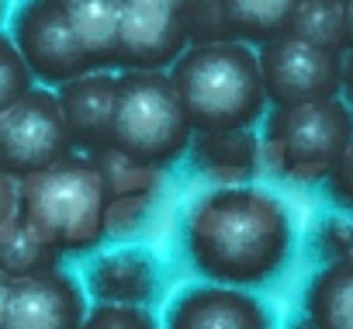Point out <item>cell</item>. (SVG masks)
Wrapping results in <instances>:
<instances>
[{"mask_svg": "<svg viewBox=\"0 0 353 329\" xmlns=\"http://www.w3.org/2000/svg\"><path fill=\"white\" fill-rule=\"evenodd\" d=\"M114 87L118 73L104 70H87L59 87V108L70 125L73 146L83 152H101L108 149L111 139V114H114Z\"/></svg>", "mask_w": 353, "mask_h": 329, "instance_id": "obj_12", "label": "cell"}, {"mask_svg": "<svg viewBox=\"0 0 353 329\" xmlns=\"http://www.w3.org/2000/svg\"><path fill=\"white\" fill-rule=\"evenodd\" d=\"M305 319L319 329H353V253L325 260L305 295Z\"/></svg>", "mask_w": 353, "mask_h": 329, "instance_id": "obj_15", "label": "cell"}, {"mask_svg": "<svg viewBox=\"0 0 353 329\" xmlns=\"http://www.w3.org/2000/svg\"><path fill=\"white\" fill-rule=\"evenodd\" d=\"M8 215H11V212H0V222H4V219H8Z\"/></svg>", "mask_w": 353, "mask_h": 329, "instance_id": "obj_29", "label": "cell"}, {"mask_svg": "<svg viewBox=\"0 0 353 329\" xmlns=\"http://www.w3.org/2000/svg\"><path fill=\"white\" fill-rule=\"evenodd\" d=\"M288 32L329 46V49H346L343 42V0H298L294 14L288 21Z\"/></svg>", "mask_w": 353, "mask_h": 329, "instance_id": "obj_19", "label": "cell"}, {"mask_svg": "<svg viewBox=\"0 0 353 329\" xmlns=\"http://www.w3.org/2000/svg\"><path fill=\"white\" fill-rule=\"evenodd\" d=\"M191 139L194 128L170 73L139 66L118 73L108 149L156 170L181 159Z\"/></svg>", "mask_w": 353, "mask_h": 329, "instance_id": "obj_4", "label": "cell"}, {"mask_svg": "<svg viewBox=\"0 0 353 329\" xmlns=\"http://www.w3.org/2000/svg\"><path fill=\"white\" fill-rule=\"evenodd\" d=\"M298 0H225V18L232 28V39H243L250 46L267 42L270 35L284 32Z\"/></svg>", "mask_w": 353, "mask_h": 329, "instance_id": "obj_18", "label": "cell"}, {"mask_svg": "<svg viewBox=\"0 0 353 329\" xmlns=\"http://www.w3.org/2000/svg\"><path fill=\"white\" fill-rule=\"evenodd\" d=\"M194 170L219 184H239L256 174L260 142L253 128H219V132H194L188 146Z\"/></svg>", "mask_w": 353, "mask_h": 329, "instance_id": "obj_14", "label": "cell"}, {"mask_svg": "<svg viewBox=\"0 0 353 329\" xmlns=\"http://www.w3.org/2000/svg\"><path fill=\"white\" fill-rule=\"evenodd\" d=\"M70 21L77 42L90 63V70H111L118 49V4L114 0H83L70 8Z\"/></svg>", "mask_w": 353, "mask_h": 329, "instance_id": "obj_16", "label": "cell"}, {"mask_svg": "<svg viewBox=\"0 0 353 329\" xmlns=\"http://www.w3.org/2000/svg\"><path fill=\"white\" fill-rule=\"evenodd\" d=\"M350 135L353 108L339 94L301 104H274L263 128V156L274 174L298 184H319Z\"/></svg>", "mask_w": 353, "mask_h": 329, "instance_id": "obj_5", "label": "cell"}, {"mask_svg": "<svg viewBox=\"0 0 353 329\" xmlns=\"http://www.w3.org/2000/svg\"><path fill=\"white\" fill-rule=\"evenodd\" d=\"M87 329H149L152 315L142 305H114V301H97L87 315H83Z\"/></svg>", "mask_w": 353, "mask_h": 329, "instance_id": "obj_22", "label": "cell"}, {"mask_svg": "<svg viewBox=\"0 0 353 329\" xmlns=\"http://www.w3.org/2000/svg\"><path fill=\"white\" fill-rule=\"evenodd\" d=\"M256 59H260L267 104H301V101L339 94L343 49L308 42L284 28L267 42H260Z\"/></svg>", "mask_w": 353, "mask_h": 329, "instance_id": "obj_7", "label": "cell"}, {"mask_svg": "<svg viewBox=\"0 0 353 329\" xmlns=\"http://www.w3.org/2000/svg\"><path fill=\"white\" fill-rule=\"evenodd\" d=\"M267 322V308L250 291L219 281L188 288L166 312V326L173 329H260Z\"/></svg>", "mask_w": 353, "mask_h": 329, "instance_id": "obj_11", "label": "cell"}, {"mask_svg": "<svg viewBox=\"0 0 353 329\" xmlns=\"http://www.w3.org/2000/svg\"><path fill=\"white\" fill-rule=\"evenodd\" d=\"M14 46H18L21 59L28 63L32 77L42 83L63 87L66 80L90 70V63L77 42L70 8L56 4V0H32V4L21 8V14L14 21Z\"/></svg>", "mask_w": 353, "mask_h": 329, "instance_id": "obj_9", "label": "cell"}, {"mask_svg": "<svg viewBox=\"0 0 353 329\" xmlns=\"http://www.w3.org/2000/svg\"><path fill=\"white\" fill-rule=\"evenodd\" d=\"M159 288V267L145 250H114L90 263L87 291L97 301L145 305Z\"/></svg>", "mask_w": 353, "mask_h": 329, "instance_id": "obj_13", "label": "cell"}, {"mask_svg": "<svg viewBox=\"0 0 353 329\" xmlns=\"http://www.w3.org/2000/svg\"><path fill=\"white\" fill-rule=\"evenodd\" d=\"M11 284H14V277L0 267V326H4V315H8V301H11Z\"/></svg>", "mask_w": 353, "mask_h": 329, "instance_id": "obj_26", "label": "cell"}, {"mask_svg": "<svg viewBox=\"0 0 353 329\" xmlns=\"http://www.w3.org/2000/svg\"><path fill=\"white\" fill-rule=\"evenodd\" d=\"M184 25H188L191 46L232 39V28L225 18V0H184Z\"/></svg>", "mask_w": 353, "mask_h": 329, "instance_id": "obj_20", "label": "cell"}, {"mask_svg": "<svg viewBox=\"0 0 353 329\" xmlns=\"http://www.w3.org/2000/svg\"><path fill=\"white\" fill-rule=\"evenodd\" d=\"M325 195L336 208H343L346 215H353V135L343 146V152L336 156V163L329 167V174L322 177Z\"/></svg>", "mask_w": 353, "mask_h": 329, "instance_id": "obj_23", "label": "cell"}, {"mask_svg": "<svg viewBox=\"0 0 353 329\" xmlns=\"http://www.w3.org/2000/svg\"><path fill=\"white\" fill-rule=\"evenodd\" d=\"M59 246H52L46 236H39L32 226H25L18 219V212H11L0 222V267L11 277H28L49 267H59Z\"/></svg>", "mask_w": 353, "mask_h": 329, "instance_id": "obj_17", "label": "cell"}, {"mask_svg": "<svg viewBox=\"0 0 353 329\" xmlns=\"http://www.w3.org/2000/svg\"><path fill=\"white\" fill-rule=\"evenodd\" d=\"M315 253L322 260H336V257L353 253V219H346V215L322 219V226L315 229Z\"/></svg>", "mask_w": 353, "mask_h": 329, "instance_id": "obj_24", "label": "cell"}, {"mask_svg": "<svg viewBox=\"0 0 353 329\" xmlns=\"http://www.w3.org/2000/svg\"><path fill=\"white\" fill-rule=\"evenodd\" d=\"M343 42L353 49V0H343Z\"/></svg>", "mask_w": 353, "mask_h": 329, "instance_id": "obj_27", "label": "cell"}, {"mask_svg": "<svg viewBox=\"0 0 353 329\" xmlns=\"http://www.w3.org/2000/svg\"><path fill=\"white\" fill-rule=\"evenodd\" d=\"M18 219L63 253L90 250L108 232V184L87 156H63L49 167L18 177Z\"/></svg>", "mask_w": 353, "mask_h": 329, "instance_id": "obj_3", "label": "cell"}, {"mask_svg": "<svg viewBox=\"0 0 353 329\" xmlns=\"http://www.w3.org/2000/svg\"><path fill=\"white\" fill-rule=\"evenodd\" d=\"M118 4V49L114 66L170 70L188 42L184 0H114Z\"/></svg>", "mask_w": 353, "mask_h": 329, "instance_id": "obj_8", "label": "cell"}, {"mask_svg": "<svg viewBox=\"0 0 353 329\" xmlns=\"http://www.w3.org/2000/svg\"><path fill=\"white\" fill-rule=\"evenodd\" d=\"M291 243L294 229L284 201L253 184H222L188 215L191 263L219 284H267L288 263Z\"/></svg>", "mask_w": 353, "mask_h": 329, "instance_id": "obj_1", "label": "cell"}, {"mask_svg": "<svg viewBox=\"0 0 353 329\" xmlns=\"http://www.w3.org/2000/svg\"><path fill=\"white\" fill-rule=\"evenodd\" d=\"M56 4H63V8H77V4H83V0H56Z\"/></svg>", "mask_w": 353, "mask_h": 329, "instance_id": "obj_28", "label": "cell"}, {"mask_svg": "<svg viewBox=\"0 0 353 329\" xmlns=\"http://www.w3.org/2000/svg\"><path fill=\"white\" fill-rule=\"evenodd\" d=\"M73 135L52 90H28L0 111V174L25 177L70 156Z\"/></svg>", "mask_w": 353, "mask_h": 329, "instance_id": "obj_6", "label": "cell"}, {"mask_svg": "<svg viewBox=\"0 0 353 329\" xmlns=\"http://www.w3.org/2000/svg\"><path fill=\"white\" fill-rule=\"evenodd\" d=\"M32 70L28 63L21 59L14 39L0 35V111H4L8 104H14L18 97H25L32 90Z\"/></svg>", "mask_w": 353, "mask_h": 329, "instance_id": "obj_21", "label": "cell"}, {"mask_svg": "<svg viewBox=\"0 0 353 329\" xmlns=\"http://www.w3.org/2000/svg\"><path fill=\"white\" fill-rule=\"evenodd\" d=\"M0 11H4V0H0Z\"/></svg>", "mask_w": 353, "mask_h": 329, "instance_id": "obj_30", "label": "cell"}, {"mask_svg": "<svg viewBox=\"0 0 353 329\" xmlns=\"http://www.w3.org/2000/svg\"><path fill=\"white\" fill-rule=\"evenodd\" d=\"M83 315L87 308L80 284L66 270L49 267L28 277H14L4 329H77L83 326Z\"/></svg>", "mask_w": 353, "mask_h": 329, "instance_id": "obj_10", "label": "cell"}, {"mask_svg": "<svg viewBox=\"0 0 353 329\" xmlns=\"http://www.w3.org/2000/svg\"><path fill=\"white\" fill-rule=\"evenodd\" d=\"M339 97L353 108V49H343V80H339Z\"/></svg>", "mask_w": 353, "mask_h": 329, "instance_id": "obj_25", "label": "cell"}, {"mask_svg": "<svg viewBox=\"0 0 353 329\" xmlns=\"http://www.w3.org/2000/svg\"><path fill=\"white\" fill-rule=\"evenodd\" d=\"M170 80L194 132L253 128L267 111L260 59L243 39L188 46L173 59Z\"/></svg>", "mask_w": 353, "mask_h": 329, "instance_id": "obj_2", "label": "cell"}]
</instances>
